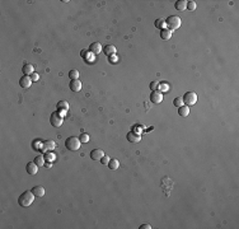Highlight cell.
Instances as JSON below:
<instances>
[{
	"instance_id": "cell-1",
	"label": "cell",
	"mask_w": 239,
	"mask_h": 229,
	"mask_svg": "<svg viewBox=\"0 0 239 229\" xmlns=\"http://www.w3.org/2000/svg\"><path fill=\"white\" fill-rule=\"evenodd\" d=\"M34 197H36V196L33 195L32 191H24V192L18 197V204L21 206H23V208H27V206H29L33 202Z\"/></svg>"
},
{
	"instance_id": "cell-2",
	"label": "cell",
	"mask_w": 239,
	"mask_h": 229,
	"mask_svg": "<svg viewBox=\"0 0 239 229\" xmlns=\"http://www.w3.org/2000/svg\"><path fill=\"white\" fill-rule=\"evenodd\" d=\"M80 144H81L80 139L76 138V136H70V138H68V139H66V141H65L66 148H68L69 150H73V152L79 150Z\"/></svg>"
},
{
	"instance_id": "cell-3",
	"label": "cell",
	"mask_w": 239,
	"mask_h": 229,
	"mask_svg": "<svg viewBox=\"0 0 239 229\" xmlns=\"http://www.w3.org/2000/svg\"><path fill=\"white\" fill-rule=\"evenodd\" d=\"M181 23H182V21H181V18L177 17V15H169V17L165 19V25H168L171 31L178 29V28L181 27Z\"/></svg>"
},
{
	"instance_id": "cell-4",
	"label": "cell",
	"mask_w": 239,
	"mask_h": 229,
	"mask_svg": "<svg viewBox=\"0 0 239 229\" xmlns=\"http://www.w3.org/2000/svg\"><path fill=\"white\" fill-rule=\"evenodd\" d=\"M197 102V94L195 92H187L186 94L183 95V103L186 104V106H193Z\"/></svg>"
},
{
	"instance_id": "cell-5",
	"label": "cell",
	"mask_w": 239,
	"mask_h": 229,
	"mask_svg": "<svg viewBox=\"0 0 239 229\" xmlns=\"http://www.w3.org/2000/svg\"><path fill=\"white\" fill-rule=\"evenodd\" d=\"M50 122H51V125H52L53 127H60L62 125V116L59 113V111H57V112L51 113Z\"/></svg>"
},
{
	"instance_id": "cell-6",
	"label": "cell",
	"mask_w": 239,
	"mask_h": 229,
	"mask_svg": "<svg viewBox=\"0 0 239 229\" xmlns=\"http://www.w3.org/2000/svg\"><path fill=\"white\" fill-rule=\"evenodd\" d=\"M150 101L154 104H159L162 101H163V94H162L160 91H151L150 93Z\"/></svg>"
},
{
	"instance_id": "cell-7",
	"label": "cell",
	"mask_w": 239,
	"mask_h": 229,
	"mask_svg": "<svg viewBox=\"0 0 239 229\" xmlns=\"http://www.w3.org/2000/svg\"><path fill=\"white\" fill-rule=\"evenodd\" d=\"M104 157V152L102 150V149H93V150L90 152V158L93 159V160H99Z\"/></svg>"
},
{
	"instance_id": "cell-8",
	"label": "cell",
	"mask_w": 239,
	"mask_h": 229,
	"mask_svg": "<svg viewBox=\"0 0 239 229\" xmlns=\"http://www.w3.org/2000/svg\"><path fill=\"white\" fill-rule=\"evenodd\" d=\"M32 84V79L31 76L28 75H23L21 79H19V85H21L22 88H29Z\"/></svg>"
},
{
	"instance_id": "cell-9",
	"label": "cell",
	"mask_w": 239,
	"mask_h": 229,
	"mask_svg": "<svg viewBox=\"0 0 239 229\" xmlns=\"http://www.w3.org/2000/svg\"><path fill=\"white\" fill-rule=\"evenodd\" d=\"M25 169H27L28 174H31V176H34V174H37V172H38V165L34 163V162H31V163L27 164Z\"/></svg>"
},
{
	"instance_id": "cell-10",
	"label": "cell",
	"mask_w": 239,
	"mask_h": 229,
	"mask_svg": "<svg viewBox=\"0 0 239 229\" xmlns=\"http://www.w3.org/2000/svg\"><path fill=\"white\" fill-rule=\"evenodd\" d=\"M127 140H129L130 143H139L140 140H141V135L138 132H129L127 134Z\"/></svg>"
},
{
	"instance_id": "cell-11",
	"label": "cell",
	"mask_w": 239,
	"mask_h": 229,
	"mask_svg": "<svg viewBox=\"0 0 239 229\" xmlns=\"http://www.w3.org/2000/svg\"><path fill=\"white\" fill-rule=\"evenodd\" d=\"M89 51H90L93 55H98V53L102 51V45L99 42H94L89 46Z\"/></svg>"
},
{
	"instance_id": "cell-12",
	"label": "cell",
	"mask_w": 239,
	"mask_h": 229,
	"mask_svg": "<svg viewBox=\"0 0 239 229\" xmlns=\"http://www.w3.org/2000/svg\"><path fill=\"white\" fill-rule=\"evenodd\" d=\"M70 89L73 92H79L81 89V83L79 79H74V80L70 82Z\"/></svg>"
},
{
	"instance_id": "cell-13",
	"label": "cell",
	"mask_w": 239,
	"mask_h": 229,
	"mask_svg": "<svg viewBox=\"0 0 239 229\" xmlns=\"http://www.w3.org/2000/svg\"><path fill=\"white\" fill-rule=\"evenodd\" d=\"M22 71H23V74L24 75H32L34 73V68H33V65L32 64H24L23 65V68H22Z\"/></svg>"
},
{
	"instance_id": "cell-14",
	"label": "cell",
	"mask_w": 239,
	"mask_h": 229,
	"mask_svg": "<svg viewBox=\"0 0 239 229\" xmlns=\"http://www.w3.org/2000/svg\"><path fill=\"white\" fill-rule=\"evenodd\" d=\"M32 192H33V195L36 197H42L45 196V189L42 186H34L33 189H32Z\"/></svg>"
},
{
	"instance_id": "cell-15",
	"label": "cell",
	"mask_w": 239,
	"mask_h": 229,
	"mask_svg": "<svg viewBox=\"0 0 239 229\" xmlns=\"http://www.w3.org/2000/svg\"><path fill=\"white\" fill-rule=\"evenodd\" d=\"M103 52L106 53L107 56H113L114 53H116V47H114L113 45H107V46H104Z\"/></svg>"
},
{
	"instance_id": "cell-16",
	"label": "cell",
	"mask_w": 239,
	"mask_h": 229,
	"mask_svg": "<svg viewBox=\"0 0 239 229\" xmlns=\"http://www.w3.org/2000/svg\"><path fill=\"white\" fill-rule=\"evenodd\" d=\"M178 113H179V116H182V117H187L190 114V107L186 106V104H183L182 107L178 108Z\"/></svg>"
},
{
	"instance_id": "cell-17",
	"label": "cell",
	"mask_w": 239,
	"mask_h": 229,
	"mask_svg": "<svg viewBox=\"0 0 239 229\" xmlns=\"http://www.w3.org/2000/svg\"><path fill=\"white\" fill-rule=\"evenodd\" d=\"M174 6H176L177 10L182 12L184 9H187V0H178V1H176V5Z\"/></svg>"
},
{
	"instance_id": "cell-18",
	"label": "cell",
	"mask_w": 239,
	"mask_h": 229,
	"mask_svg": "<svg viewBox=\"0 0 239 229\" xmlns=\"http://www.w3.org/2000/svg\"><path fill=\"white\" fill-rule=\"evenodd\" d=\"M55 146L56 145L53 140H46V141H43V150H52Z\"/></svg>"
},
{
	"instance_id": "cell-19",
	"label": "cell",
	"mask_w": 239,
	"mask_h": 229,
	"mask_svg": "<svg viewBox=\"0 0 239 229\" xmlns=\"http://www.w3.org/2000/svg\"><path fill=\"white\" fill-rule=\"evenodd\" d=\"M160 37H162V40H169V38L172 37V31L171 29H165V28H163V29L160 31Z\"/></svg>"
},
{
	"instance_id": "cell-20",
	"label": "cell",
	"mask_w": 239,
	"mask_h": 229,
	"mask_svg": "<svg viewBox=\"0 0 239 229\" xmlns=\"http://www.w3.org/2000/svg\"><path fill=\"white\" fill-rule=\"evenodd\" d=\"M108 168L110 169H117L120 165V162L117 160V159H110V162H108Z\"/></svg>"
},
{
	"instance_id": "cell-21",
	"label": "cell",
	"mask_w": 239,
	"mask_h": 229,
	"mask_svg": "<svg viewBox=\"0 0 239 229\" xmlns=\"http://www.w3.org/2000/svg\"><path fill=\"white\" fill-rule=\"evenodd\" d=\"M57 110L59 111H68L69 110V103L65 101H60L57 103Z\"/></svg>"
},
{
	"instance_id": "cell-22",
	"label": "cell",
	"mask_w": 239,
	"mask_h": 229,
	"mask_svg": "<svg viewBox=\"0 0 239 229\" xmlns=\"http://www.w3.org/2000/svg\"><path fill=\"white\" fill-rule=\"evenodd\" d=\"M158 91H160L162 93H163V92H168V91H169V84H168L167 82H162V83H159V88H158Z\"/></svg>"
},
{
	"instance_id": "cell-23",
	"label": "cell",
	"mask_w": 239,
	"mask_h": 229,
	"mask_svg": "<svg viewBox=\"0 0 239 229\" xmlns=\"http://www.w3.org/2000/svg\"><path fill=\"white\" fill-rule=\"evenodd\" d=\"M164 25H165V19L159 18V19H157V21H155V27L159 28V29H163Z\"/></svg>"
},
{
	"instance_id": "cell-24",
	"label": "cell",
	"mask_w": 239,
	"mask_h": 229,
	"mask_svg": "<svg viewBox=\"0 0 239 229\" xmlns=\"http://www.w3.org/2000/svg\"><path fill=\"white\" fill-rule=\"evenodd\" d=\"M34 163H36L38 167H40V165H45V157L43 155H37V157L34 158Z\"/></svg>"
},
{
	"instance_id": "cell-25",
	"label": "cell",
	"mask_w": 239,
	"mask_h": 229,
	"mask_svg": "<svg viewBox=\"0 0 239 229\" xmlns=\"http://www.w3.org/2000/svg\"><path fill=\"white\" fill-rule=\"evenodd\" d=\"M173 104H174V106H176V107H178V108H179V107H182L183 104H184V103H183V98H181V97H176V98H174V101H173Z\"/></svg>"
},
{
	"instance_id": "cell-26",
	"label": "cell",
	"mask_w": 239,
	"mask_h": 229,
	"mask_svg": "<svg viewBox=\"0 0 239 229\" xmlns=\"http://www.w3.org/2000/svg\"><path fill=\"white\" fill-rule=\"evenodd\" d=\"M79 75H80V73H79L78 70H70V71H69V76L71 78V80H74V79H79Z\"/></svg>"
},
{
	"instance_id": "cell-27",
	"label": "cell",
	"mask_w": 239,
	"mask_h": 229,
	"mask_svg": "<svg viewBox=\"0 0 239 229\" xmlns=\"http://www.w3.org/2000/svg\"><path fill=\"white\" fill-rule=\"evenodd\" d=\"M45 159H46L47 162H51V160H53V159H55V154H53V153H51L50 150L46 153V154H45Z\"/></svg>"
},
{
	"instance_id": "cell-28",
	"label": "cell",
	"mask_w": 239,
	"mask_h": 229,
	"mask_svg": "<svg viewBox=\"0 0 239 229\" xmlns=\"http://www.w3.org/2000/svg\"><path fill=\"white\" fill-rule=\"evenodd\" d=\"M33 144H34L33 148H34V149H37V150H42V149H43V143H42V141H40V140H38V141L36 140V141H34Z\"/></svg>"
},
{
	"instance_id": "cell-29",
	"label": "cell",
	"mask_w": 239,
	"mask_h": 229,
	"mask_svg": "<svg viewBox=\"0 0 239 229\" xmlns=\"http://www.w3.org/2000/svg\"><path fill=\"white\" fill-rule=\"evenodd\" d=\"M187 9L191 10V12H193L196 9V3L192 1V0H191V1H187Z\"/></svg>"
},
{
	"instance_id": "cell-30",
	"label": "cell",
	"mask_w": 239,
	"mask_h": 229,
	"mask_svg": "<svg viewBox=\"0 0 239 229\" xmlns=\"http://www.w3.org/2000/svg\"><path fill=\"white\" fill-rule=\"evenodd\" d=\"M79 139H80L81 143H88L89 141V135L88 134H81V135H79Z\"/></svg>"
},
{
	"instance_id": "cell-31",
	"label": "cell",
	"mask_w": 239,
	"mask_h": 229,
	"mask_svg": "<svg viewBox=\"0 0 239 229\" xmlns=\"http://www.w3.org/2000/svg\"><path fill=\"white\" fill-rule=\"evenodd\" d=\"M158 88H159V82L154 80V82L150 83V89H151V91H158Z\"/></svg>"
},
{
	"instance_id": "cell-32",
	"label": "cell",
	"mask_w": 239,
	"mask_h": 229,
	"mask_svg": "<svg viewBox=\"0 0 239 229\" xmlns=\"http://www.w3.org/2000/svg\"><path fill=\"white\" fill-rule=\"evenodd\" d=\"M101 162H102V164L107 165V164H108V162H110V157H107V155H104V157L101 159Z\"/></svg>"
},
{
	"instance_id": "cell-33",
	"label": "cell",
	"mask_w": 239,
	"mask_h": 229,
	"mask_svg": "<svg viewBox=\"0 0 239 229\" xmlns=\"http://www.w3.org/2000/svg\"><path fill=\"white\" fill-rule=\"evenodd\" d=\"M31 76V79H32V82H36V80H38V78H40V75L38 74H36V73H33L32 75H29Z\"/></svg>"
},
{
	"instance_id": "cell-34",
	"label": "cell",
	"mask_w": 239,
	"mask_h": 229,
	"mask_svg": "<svg viewBox=\"0 0 239 229\" xmlns=\"http://www.w3.org/2000/svg\"><path fill=\"white\" fill-rule=\"evenodd\" d=\"M140 229H151L150 224H141L140 225Z\"/></svg>"
},
{
	"instance_id": "cell-35",
	"label": "cell",
	"mask_w": 239,
	"mask_h": 229,
	"mask_svg": "<svg viewBox=\"0 0 239 229\" xmlns=\"http://www.w3.org/2000/svg\"><path fill=\"white\" fill-rule=\"evenodd\" d=\"M88 51H89V50H83V51H81V56H83V57H85V55H87Z\"/></svg>"
},
{
	"instance_id": "cell-36",
	"label": "cell",
	"mask_w": 239,
	"mask_h": 229,
	"mask_svg": "<svg viewBox=\"0 0 239 229\" xmlns=\"http://www.w3.org/2000/svg\"><path fill=\"white\" fill-rule=\"evenodd\" d=\"M45 167L46 168H51L52 165H51V162H47V163H45Z\"/></svg>"
},
{
	"instance_id": "cell-37",
	"label": "cell",
	"mask_w": 239,
	"mask_h": 229,
	"mask_svg": "<svg viewBox=\"0 0 239 229\" xmlns=\"http://www.w3.org/2000/svg\"><path fill=\"white\" fill-rule=\"evenodd\" d=\"M59 113H60V114H61V116L64 117V116H65V113H66V111H59Z\"/></svg>"
},
{
	"instance_id": "cell-38",
	"label": "cell",
	"mask_w": 239,
	"mask_h": 229,
	"mask_svg": "<svg viewBox=\"0 0 239 229\" xmlns=\"http://www.w3.org/2000/svg\"><path fill=\"white\" fill-rule=\"evenodd\" d=\"M110 57H111V61H116V60H117V59H116V56H114V55H113V56H110Z\"/></svg>"
}]
</instances>
